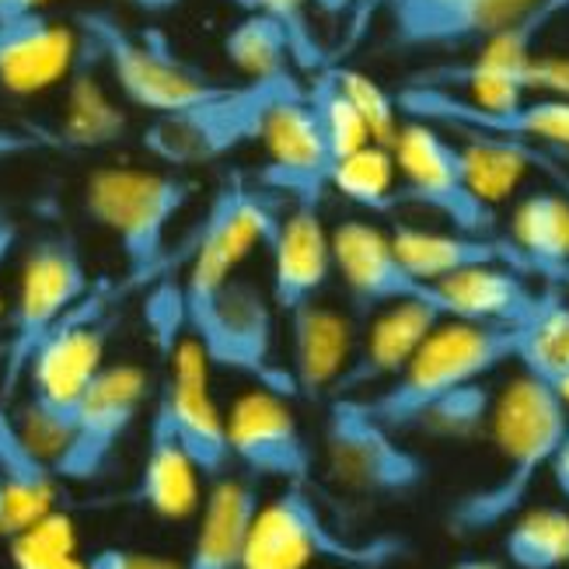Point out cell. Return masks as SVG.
Instances as JSON below:
<instances>
[{
    "instance_id": "obj_47",
    "label": "cell",
    "mask_w": 569,
    "mask_h": 569,
    "mask_svg": "<svg viewBox=\"0 0 569 569\" xmlns=\"http://www.w3.org/2000/svg\"><path fill=\"white\" fill-rule=\"evenodd\" d=\"M552 158H556V161H559V164H562V168L569 171V151H556Z\"/></svg>"
},
{
    "instance_id": "obj_46",
    "label": "cell",
    "mask_w": 569,
    "mask_h": 569,
    "mask_svg": "<svg viewBox=\"0 0 569 569\" xmlns=\"http://www.w3.org/2000/svg\"><path fill=\"white\" fill-rule=\"evenodd\" d=\"M0 538H8V500H4V486H0Z\"/></svg>"
},
{
    "instance_id": "obj_24",
    "label": "cell",
    "mask_w": 569,
    "mask_h": 569,
    "mask_svg": "<svg viewBox=\"0 0 569 569\" xmlns=\"http://www.w3.org/2000/svg\"><path fill=\"white\" fill-rule=\"evenodd\" d=\"M196 500H200V472H196L189 451L182 448L176 427H171L168 409L154 402L130 503L151 510L154 517H164V521H179V517L196 510Z\"/></svg>"
},
{
    "instance_id": "obj_18",
    "label": "cell",
    "mask_w": 569,
    "mask_h": 569,
    "mask_svg": "<svg viewBox=\"0 0 569 569\" xmlns=\"http://www.w3.org/2000/svg\"><path fill=\"white\" fill-rule=\"evenodd\" d=\"M266 249L269 259H273L269 297L283 315L308 301H318V293L326 290L329 277L336 273L332 231H326L318 203H290V210L280 213V224Z\"/></svg>"
},
{
    "instance_id": "obj_45",
    "label": "cell",
    "mask_w": 569,
    "mask_h": 569,
    "mask_svg": "<svg viewBox=\"0 0 569 569\" xmlns=\"http://www.w3.org/2000/svg\"><path fill=\"white\" fill-rule=\"evenodd\" d=\"M552 388H556V391L562 395V402L569 406V370H562V375H559V378L552 381Z\"/></svg>"
},
{
    "instance_id": "obj_16",
    "label": "cell",
    "mask_w": 569,
    "mask_h": 569,
    "mask_svg": "<svg viewBox=\"0 0 569 569\" xmlns=\"http://www.w3.org/2000/svg\"><path fill=\"white\" fill-rule=\"evenodd\" d=\"M332 262H336V273L342 277L346 293H350V308L360 318H370L381 308L402 305V301H433L455 315L443 290L412 277L409 266L395 252L391 234L367 224V220H342V224H336Z\"/></svg>"
},
{
    "instance_id": "obj_9",
    "label": "cell",
    "mask_w": 569,
    "mask_h": 569,
    "mask_svg": "<svg viewBox=\"0 0 569 569\" xmlns=\"http://www.w3.org/2000/svg\"><path fill=\"white\" fill-rule=\"evenodd\" d=\"M91 290L84 252L70 231H49L24 249L8 342L0 357V406L14 399L39 346Z\"/></svg>"
},
{
    "instance_id": "obj_2",
    "label": "cell",
    "mask_w": 569,
    "mask_h": 569,
    "mask_svg": "<svg viewBox=\"0 0 569 569\" xmlns=\"http://www.w3.org/2000/svg\"><path fill=\"white\" fill-rule=\"evenodd\" d=\"M566 430L569 406L562 402V395L546 378L521 370L500 391L489 416L500 472L451 503L448 517H443L448 531L455 538H476L513 521L525 510L541 472H549Z\"/></svg>"
},
{
    "instance_id": "obj_29",
    "label": "cell",
    "mask_w": 569,
    "mask_h": 569,
    "mask_svg": "<svg viewBox=\"0 0 569 569\" xmlns=\"http://www.w3.org/2000/svg\"><path fill=\"white\" fill-rule=\"evenodd\" d=\"M503 556L513 569L569 566V513L559 507L521 510L503 535Z\"/></svg>"
},
{
    "instance_id": "obj_33",
    "label": "cell",
    "mask_w": 569,
    "mask_h": 569,
    "mask_svg": "<svg viewBox=\"0 0 569 569\" xmlns=\"http://www.w3.org/2000/svg\"><path fill=\"white\" fill-rule=\"evenodd\" d=\"M234 8L241 14H266L283 24L293 42L297 73H308L311 78V73L326 70L332 63V53L326 49V42L318 39L311 0H234Z\"/></svg>"
},
{
    "instance_id": "obj_28",
    "label": "cell",
    "mask_w": 569,
    "mask_h": 569,
    "mask_svg": "<svg viewBox=\"0 0 569 569\" xmlns=\"http://www.w3.org/2000/svg\"><path fill=\"white\" fill-rule=\"evenodd\" d=\"M224 57L244 81L297 78L293 42L280 21L266 14H241L224 36Z\"/></svg>"
},
{
    "instance_id": "obj_19",
    "label": "cell",
    "mask_w": 569,
    "mask_h": 569,
    "mask_svg": "<svg viewBox=\"0 0 569 569\" xmlns=\"http://www.w3.org/2000/svg\"><path fill=\"white\" fill-rule=\"evenodd\" d=\"M448 318L455 315L433 301H402L370 315L363 346L353 353L350 367H346L336 395H363L367 388L395 381L406 370V363L416 357L419 346L427 342V336Z\"/></svg>"
},
{
    "instance_id": "obj_7",
    "label": "cell",
    "mask_w": 569,
    "mask_h": 569,
    "mask_svg": "<svg viewBox=\"0 0 569 569\" xmlns=\"http://www.w3.org/2000/svg\"><path fill=\"white\" fill-rule=\"evenodd\" d=\"M535 4L538 0H360L342 24L332 63L378 29L395 53H476Z\"/></svg>"
},
{
    "instance_id": "obj_38",
    "label": "cell",
    "mask_w": 569,
    "mask_h": 569,
    "mask_svg": "<svg viewBox=\"0 0 569 569\" xmlns=\"http://www.w3.org/2000/svg\"><path fill=\"white\" fill-rule=\"evenodd\" d=\"M18 244H21L18 220H14V213L4 203H0V269L11 262V256L18 252Z\"/></svg>"
},
{
    "instance_id": "obj_10",
    "label": "cell",
    "mask_w": 569,
    "mask_h": 569,
    "mask_svg": "<svg viewBox=\"0 0 569 569\" xmlns=\"http://www.w3.org/2000/svg\"><path fill=\"white\" fill-rule=\"evenodd\" d=\"M290 81L297 78L228 84L220 94L196 106L154 116L143 130L147 154H154L168 168H196L234 154L238 147L262 140L266 116Z\"/></svg>"
},
{
    "instance_id": "obj_8",
    "label": "cell",
    "mask_w": 569,
    "mask_h": 569,
    "mask_svg": "<svg viewBox=\"0 0 569 569\" xmlns=\"http://www.w3.org/2000/svg\"><path fill=\"white\" fill-rule=\"evenodd\" d=\"M73 29L94 42L112 84L130 106L164 116L220 94L228 84L213 81L203 67L189 63L158 29H130L112 11L88 8L73 14Z\"/></svg>"
},
{
    "instance_id": "obj_36",
    "label": "cell",
    "mask_w": 569,
    "mask_h": 569,
    "mask_svg": "<svg viewBox=\"0 0 569 569\" xmlns=\"http://www.w3.org/2000/svg\"><path fill=\"white\" fill-rule=\"evenodd\" d=\"M88 566L91 569H186V566H179L176 559H168V556L140 552V549H119V546L91 552Z\"/></svg>"
},
{
    "instance_id": "obj_21",
    "label": "cell",
    "mask_w": 569,
    "mask_h": 569,
    "mask_svg": "<svg viewBox=\"0 0 569 569\" xmlns=\"http://www.w3.org/2000/svg\"><path fill=\"white\" fill-rule=\"evenodd\" d=\"M78 57V29L57 18L32 14L0 21V88L36 94L60 84Z\"/></svg>"
},
{
    "instance_id": "obj_13",
    "label": "cell",
    "mask_w": 569,
    "mask_h": 569,
    "mask_svg": "<svg viewBox=\"0 0 569 569\" xmlns=\"http://www.w3.org/2000/svg\"><path fill=\"white\" fill-rule=\"evenodd\" d=\"M266 164L259 171V186L266 192H280L290 203H318L332 189L336 158L329 151L326 130L315 112L311 94L301 81H290L273 109L266 116L262 140Z\"/></svg>"
},
{
    "instance_id": "obj_41",
    "label": "cell",
    "mask_w": 569,
    "mask_h": 569,
    "mask_svg": "<svg viewBox=\"0 0 569 569\" xmlns=\"http://www.w3.org/2000/svg\"><path fill=\"white\" fill-rule=\"evenodd\" d=\"M549 472H552V482L559 486V492L569 500V430H566V437L559 443V451H556V458L549 465Z\"/></svg>"
},
{
    "instance_id": "obj_6",
    "label": "cell",
    "mask_w": 569,
    "mask_h": 569,
    "mask_svg": "<svg viewBox=\"0 0 569 569\" xmlns=\"http://www.w3.org/2000/svg\"><path fill=\"white\" fill-rule=\"evenodd\" d=\"M409 556L402 535H342L308 486H283L259 507L244 552V569H311L318 562L339 569H391Z\"/></svg>"
},
{
    "instance_id": "obj_43",
    "label": "cell",
    "mask_w": 569,
    "mask_h": 569,
    "mask_svg": "<svg viewBox=\"0 0 569 569\" xmlns=\"http://www.w3.org/2000/svg\"><path fill=\"white\" fill-rule=\"evenodd\" d=\"M122 4L147 14V18H158V14H171L182 4V0H122Z\"/></svg>"
},
{
    "instance_id": "obj_11",
    "label": "cell",
    "mask_w": 569,
    "mask_h": 569,
    "mask_svg": "<svg viewBox=\"0 0 569 569\" xmlns=\"http://www.w3.org/2000/svg\"><path fill=\"white\" fill-rule=\"evenodd\" d=\"M329 479L353 497H406L427 482V461L367 409L360 395H336L326 412Z\"/></svg>"
},
{
    "instance_id": "obj_12",
    "label": "cell",
    "mask_w": 569,
    "mask_h": 569,
    "mask_svg": "<svg viewBox=\"0 0 569 569\" xmlns=\"http://www.w3.org/2000/svg\"><path fill=\"white\" fill-rule=\"evenodd\" d=\"M391 154L399 164V203L430 210L455 231L497 234V213L468 179V161L458 140L427 119L406 116Z\"/></svg>"
},
{
    "instance_id": "obj_37",
    "label": "cell",
    "mask_w": 569,
    "mask_h": 569,
    "mask_svg": "<svg viewBox=\"0 0 569 569\" xmlns=\"http://www.w3.org/2000/svg\"><path fill=\"white\" fill-rule=\"evenodd\" d=\"M525 84H528V91H538V94L569 98V60L535 57L525 70Z\"/></svg>"
},
{
    "instance_id": "obj_15",
    "label": "cell",
    "mask_w": 569,
    "mask_h": 569,
    "mask_svg": "<svg viewBox=\"0 0 569 569\" xmlns=\"http://www.w3.org/2000/svg\"><path fill=\"white\" fill-rule=\"evenodd\" d=\"M147 399V375L137 363H106L88 388L67 448L53 461L63 482H94L112 465Z\"/></svg>"
},
{
    "instance_id": "obj_40",
    "label": "cell",
    "mask_w": 569,
    "mask_h": 569,
    "mask_svg": "<svg viewBox=\"0 0 569 569\" xmlns=\"http://www.w3.org/2000/svg\"><path fill=\"white\" fill-rule=\"evenodd\" d=\"M357 4H360V0H311L315 14L329 18V21H336V24H346V18H350V14L357 11Z\"/></svg>"
},
{
    "instance_id": "obj_34",
    "label": "cell",
    "mask_w": 569,
    "mask_h": 569,
    "mask_svg": "<svg viewBox=\"0 0 569 569\" xmlns=\"http://www.w3.org/2000/svg\"><path fill=\"white\" fill-rule=\"evenodd\" d=\"M336 67V78L342 84V91L350 94V102L357 106L360 119L367 122V133L375 143L381 147H395L399 140V130H402V109H399V98L395 91L381 88L375 78H367L363 70H353V67H342V63H332Z\"/></svg>"
},
{
    "instance_id": "obj_32",
    "label": "cell",
    "mask_w": 569,
    "mask_h": 569,
    "mask_svg": "<svg viewBox=\"0 0 569 569\" xmlns=\"http://www.w3.org/2000/svg\"><path fill=\"white\" fill-rule=\"evenodd\" d=\"M492 402L497 399L489 395L486 381L465 385L451 395H443V399H437L430 409L419 412L409 433H427V437H440V440H472L479 430L489 427Z\"/></svg>"
},
{
    "instance_id": "obj_30",
    "label": "cell",
    "mask_w": 569,
    "mask_h": 569,
    "mask_svg": "<svg viewBox=\"0 0 569 569\" xmlns=\"http://www.w3.org/2000/svg\"><path fill=\"white\" fill-rule=\"evenodd\" d=\"M329 186L370 213H388L391 207H399V164H395L391 147H360L332 168Z\"/></svg>"
},
{
    "instance_id": "obj_4",
    "label": "cell",
    "mask_w": 569,
    "mask_h": 569,
    "mask_svg": "<svg viewBox=\"0 0 569 569\" xmlns=\"http://www.w3.org/2000/svg\"><path fill=\"white\" fill-rule=\"evenodd\" d=\"M517 353H521V329L448 318L427 336L399 378L378 391L360 395V399L385 427L395 433H409L416 416L437 399L465 385L486 381L500 367L517 363Z\"/></svg>"
},
{
    "instance_id": "obj_26",
    "label": "cell",
    "mask_w": 569,
    "mask_h": 569,
    "mask_svg": "<svg viewBox=\"0 0 569 569\" xmlns=\"http://www.w3.org/2000/svg\"><path fill=\"white\" fill-rule=\"evenodd\" d=\"M458 318L521 329L541 305V287L510 266H479L437 283Z\"/></svg>"
},
{
    "instance_id": "obj_25",
    "label": "cell",
    "mask_w": 569,
    "mask_h": 569,
    "mask_svg": "<svg viewBox=\"0 0 569 569\" xmlns=\"http://www.w3.org/2000/svg\"><path fill=\"white\" fill-rule=\"evenodd\" d=\"M60 482L53 461L32 448L8 406H0V486L8 500V538L32 531L57 510Z\"/></svg>"
},
{
    "instance_id": "obj_1",
    "label": "cell",
    "mask_w": 569,
    "mask_h": 569,
    "mask_svg": "<svg viewBox=\"0 0 569 569\" xmlns=\"http://www.w3.org/2000/svg\"><path fill=\"white\" fill-rule=\"evenodd\" d=\"M256 252V238L238 220L207 210L189 244L182 283L186 329L200 342L207 360L220 370L256 381L287 399H297L290 367L273 353V308L269 297L238 277L241 262Z\"/></svg>"
},
{
    "instance_id": "obj_39",
    "label": "cell",
    "mask_w": 569,
    "mask_h": 569,
    "mask_svg": "<svg viewBox=\"0 0 569 569\" xmlns=\"http://www.w3.org/2000/svg\"><path fill=\"white\" fill-rule=\"evenodd\" d=\"M531 280H538L541 287L556 290V293L562 297V301H569V259H562V262H549V266H538Z\"/></svg>"
},
{
    "instance_id": "obj_44",
    "label": "cell",
    "mask_w": 569,
    "mask_h": 569,
    "mask_svg": "<svg viewBox=\"0 0 569 569\" xmlns=\"http://www.w3.org/2000/svg\"><path fill=\"white\" fill-rule=\"evenodd\" d=\"M451 569H503V562L489 556H468V559H458Z\"/></svg>"
},
{
    "instance_id": "obj_27",
    "label": "cell",
    "mask_w": 569,
    "mask_h": 569,
    "mask_svg": "<svg viewBox=\"0 0 569 569\" xmlns=\"http://www.w3.org/2000/svg\"><path fill=\"white\" fill-rule=\"evenodd\" d=\"M525 256V277L531 280L538 266L569 259V196L566 192H528L513 207L510 234Z\"/></svg>"
},
{
    "instance_id": "obj_5",
    "label": "cell",
    "mask_w": 569,
    "mask_h": 569,
    "mask_svg": "<svg viewBox=\"0 0 569 569\" xmlns=\"http://www.w3.org/2000/svg\"><path fill=\"white\" fill-rule=\"evenodd\" d=\"M192 200V182L154 168H98L84 182V210L127 262V287L151 283L168 266V234Z\"/></svg>"
},
{
    "instance_id": "obj_20",
    "label": "cell",
    "mask_w": 569,
    "mask_h": 569,
    "mask_svg": "<svg viewBox=\"0 0 569 569\" xmlns=\"http://www.w3.org/2000/svg\"><path fill=\"white\" fill-rule=\"evenodd\" d=\"M290 326V378L297 399H332L353 360V329L342 311L308 301L287 315Z\"/></svg>"
},
{
    "instance_id": "obj_31",
    "label": "cell",
    "mask_w": 569,
    "mask_h": 569,
    "mask_svg": "<svg viewBox=\"0 0 569 569\" xmlns=\"http://www.w3.org/2000/svg\"><path fill=\"white\" fill-rule=\"evenodd\" d=\"M521 370L546 378L549 385L569 370V301L549 287H541L538 311L521 326Z\"/></svg>"
},
{
    "instance_id": "obj_23",
    "label": "cell",
    "mask_w": 569,
    "mask_h": 569,
    "mask_svg": "<svg viewBox=\"0 0 569 569\" xmlns=\"http://www.w3.org/2000/svg\"><path fill=\"white\" fill-rule=\"evenodd\" d=\"M256 482L259 479L252 476L231 472L213 479L186 569H244V552H249V538L262 507Z\"/></svg>"
},
{
    "instance_id": "obj_35",
    "label": "cell",
    "mask_w": 569,
    "mask_h": 569,
    "mask_svg": "<svg viewBox=\"0 0 569 569\" xmlns=\"http://www.w3.org/2000/svg\"><path fill=\"white\" fill-rule=\"evenodd\" d=\"M39 151H63V143L53 127H24V130H8L0 127V158H24Z\"/></svg>"
},
{
    "instance_id": "obj_17",
    "label": "cell",
    "mask_w": 569,
    "mask_h": 569,
    "mask_svg": "<svg viewBox=\"0 0 569 569\" xmlns=\"http://www.w3.org/2000/svg\"><path fill=\"white\" fill-rule=\"evenodd\" d=\"M168 357L171 367L158 391V402L168 409L171 427H176L182 448L189 451L196 472L213 482L234 468V451L228 437V412H220L210 395V360L196 339H179Z\"/></svg>"
},
{
    "instance_id": "obj_3",
    "label": "cell",
    "mask_w": 569,
    "mask_h": 569,
    "mask_svg": "<svg viewBox=\"0 0 569 569\" xmlns=\"http://www.w3.org/2000/svg\"><path fill=\"white\" fill-rule=\"evenodd\" d=\"M112 290L94 287L60 326L49 332L39 353L29 363L24 388L29 399L18 416L21 433L36 451L57 461L78 423V412L88 388L106 367V350L112 336Z\"/></svg>"
},
{
    "instance_id": "obj_42",
    "label": "cell",
    "mask_w": 569,
    "mask_h": 569,
    "mask_svg": "<svg viewBox=\"0 0 569 569\" xmlns=\"http://www.w3.org/2000/svg\"><path fill=\"white\" fill-rule=\"evenodd\" d=\"M49 0H0V21H18V18H32L42 14Z\"/></svg>"
},
{
    "instance_id": "obj_22",
    "label": "cell",
    "mask_w": 569,
    "mask_h": 569,
    "mask_svg": "<svg viewBox=\"0 0 569 569\" xmlns=\"http://www.w3.org/2000/svg\"><path fill=\"white\" fill-rule=\"evenodd\" d=\"M391 244L399 259L409 266V273L440 283L448 277H458L465 269L479 266H510L517 273H525V256L521 249L503 238V234H468V231H433V228H412L399 224L391 231Z\"/></svg>"
},
{
    "instance_id": "obj_14",
    "label": "cell",
    "mask_w": 569,
    "mask_h": 569,
    "mask_svg": "<svg viewBox=\"0 0 569 569\" xmlns=\"http://www.w3.org/2000/svg\"><path fill=\"white\" fill-rule=\"evenodd\" d=\"M228 437L234 465L252 479L280 486H311L315 448L290 409L287 395L269 388L244 391L228 409Z\"/></svg>"
}]
</instances>
